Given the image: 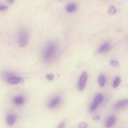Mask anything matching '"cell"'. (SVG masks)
I'll return each mask as SVG.
<instances>
[{"label": "cell", "instance_id": "cell-4", "mask_svg": "<svg viewBox=\"0 0 128 128\" xmlns=\"http://www.w3.org/2000/svg\"><path fill=\"white\" fill-rule=\"evenodd\" d=\"M116 120V117L113 115L108 116L106 118L105 122L106 127L110 128L114 126Z\"/></svg>", "mask_w": 128, "mask_h": 128}, {"label": "cell", "instance_id": "cell-23", "mask_svg": "<svg viewBox=\"0 0 128 128\" xmlns=\"http://www.w3.org/2000/svg\"><path fill=\"white\" fill-rule=\"evenodd\" d=\"M14 0H9L8 1V3L10 4H12L14 3Z\"/></svg>", "mask_w": 128, "mask_h": 128}, {"label": "cell", "instance_id": "cell-14", "mask_svg": "<svg viewBox=\"0 0 128 128\" xmlns=\"http://www.w3.org/2000/svg\"><path fill=\"white\" fill-rule=\"evenodd\" d=\"M121 82V79L119 77H117L114 80L113 86L114 88H116L120 84Z\"/></svg>", "mask_w": 128, "mask_h": 128}, {"label": "cell", "instance_id": "cell-1", "mask_svg": "<svg viewBox=\"0 0 128 128\" xmlns=\"http://www.w3.org/2000/svg\"><path fill=\"white\" fill-rule=\"evenodd\" d=\"M58 49L56 44L54 42L48 43L45 46L44 53L43 58L46 62L51 61L54 57Z\"/></svg>", "mask_w": 128, "mask_h": 128}, {"label": "cell", "instance_id": "cell-19", "mask_svg": "<svg viewBox=\"0 0 128 128\" xmlns=\"http://www.w3.org/2000/svg\"><path fill=\"white\" fill-rule=\"evenodd\" d=\"M8 8L6 6L0 4V11H4L6 10Z\"/></svg>", "mask_w": 128, "mask_h": 128}, {"label": "cell", "instance_id": "cell-20", "mask_svg": "<svg viewBox=\"0 0 128 128\" xmlns=\"http://www.w3.org/2000/svg\"><path fill=\"white\" fill-rule=\"evenodd\" d=\"M46 77L48 80H52L53 79L54 77L52 74H48L46 75Z\"/></svg>", "mask_w": 128, "mask_h": 128}, {"label": "cell", "instance_id": "cell-10", "mask_svg": "<svg viewBox=\"0 0 128 128\" xmlns=\"http://www.w3.org/2000/svg\"><path fill=\"white\" fill-rule=\"evenodd\" d=\"M77 8V6L75 4L71 3L68 4L66 5V9L68 12L71 13L75 11Z\"/></svg>", "mask_w": 128, "mask_h": 128}, {"label": "cell", "instance_id": "cell-6", "mask_svg": "<svg viewBox=\"0 0 128 128\" xmlns=\"http://www.w3.org/2000/svg\"><path fill=\"white\" fill-rule=\"evenodd\" d=\"M16 120V116L10 113L6 116V120L7 124L9 126H11L13 125Z\"/></svg>", "mask_w": 128, "mask_h": 128}, {"label": "cell", "instance_id": "cell-9", "mask_svg": "<svg viewBox=\"0 0 128 128\" xmlns=\"http://www.w3.org/2000/svg\"><path fill=\"white\" fill-rule=\"evenodd\" d=\"M13 101L16 105H20L24 103V98L22 96H17L13 98Z\"/></svg>", "mask_w": 128, "mask_h": 128}, {"label": "cell", "instance_id": "cell-5", "mask_svg": "<svg viewBox=\"0 0 128 128\" xmlns=\"http://www.w3.org/2000/svg\"><path fill=\"white\" fill-rule=\"evenodd\" d=\"M128 101L127 99H124L117 102L115 104L114 108L116 110L120 109L127 106Z\"/></svg>", "mask_w": 128, "mask_h": 128}, {"label": "cell", "instance_id": "cell-18", "mask_svg": "<svg viewBox=\"0 0 128 128\" xmlns=\"http://www.w3.org/2000/svg\"><path fill=\"white\" fill-rule=\"evenodd\" d=\"M88 126V124L85 122L80 123L78 125L79 128H86Z\"/></svg>", "mask_w": 128, "mask_h": 128}, {"label": "cell", "instance_id": "cell-22", "mask_svg": "<svg viewBox=\"0 0 128 128\" xmlns=\"http://www.w3.org/2000/svg\"><path fill=\"white\" fill-rule=\"evenodd\" d=\"M64 123L61 122L59 124L57 128H64Z\"/></svg>", "mask_w": 128, "mask_h": 128}, {"label": "cell", "instance_id": "cell-12", "mask_svg": "<svg viewBox=\"0 0 128 128\" xmlns=\"http://www.w3.org/2000/svg\"><path fill=\"white\" fill-rule=\"evenodd\" d=\"M102 95L100 93H98L95 96L93 102L98 104L103 99Z\"/></svg>", "mask_w": 128, "mask_h": 128}, {"label": "cell", "instance_id": "cell-3", "mask_svg": "<svg viewBox=\"0 0 128 128\" xmlns=\"http://www.w3.org/2000/svg\"><path fill=\"white\" fill-rule=\"evenodd\" d=\"M88 78V75L86 72H83L81 74L78 84V89L80 91L83 90L85 86Z\"/></svg>", "mask_w": 128, "mask_h": 128}, {"label": "cell", "instance_id": "cell-7", "mask_svg": "<svg viewBox=\"0 0 128 128\" xmlns=\"http://www.w3.org/2000/svg\"><path fill=\"white\" fill-rule=\"evenodd\" d=\"M22 78L13 76L8 78L6 80V81L10 84H16L21 82L22 81Z\"/></svg>", "mask_w": 128, "mask_h": 128}, {"label": "cell", "instance_id": "cell-13", "mask_svg": "<svg viewBox=\"0 0 128 128\" xmlns=\"http://www.w3.org/2000/svg\"><path fill=\"white\" fill-rule=\"evenodd\" d=\"M98 80L100 86L101 87L103 86L106 82V78L104 76L103 74L100 75L99 77Z\"/></svg>", "mask_w": 128, "mask_h": 128}, {"label": "cell", "instance_id": "cell-2", "mask_svg": "<svg viewBox=\"0 0 128 128\" xmlns=\"http://www.w3.org/2000/svg\"><path fill=\"white\" fill-rule=\"evenodd\" d=\"M18 42L19 46L22 47L26 46L28 44L29 34L27 30L25 29H21L18 35Z\"/></svg>", "mask_w": 128, "mask_h": 128}, {"label": "cell", "instance_id": "cell-8", "mask_svg": "<svg viewBox=\"0 0 128 128\" xmlns=\"http://www.w3.org/2000/svg\"><path fill=\"white\" fill-rule=\"evenodd\" d=\"M110 48V44L109 42H106L102 44L99 47L98 50L100 52H106Z\"/></svg>", "mask_w": 128, "mask_h": 128}, {"label": "cell", "instance_id": "cell-11", "mask_svg": "<svg viewBox=\"0 0 128 128\" xmlns=\"http://www.w3.org/2000/svg\"><path fill=\"white\" fill-rule=\"evenodd\" d=\"M60 100V97L58 96L56 97L49 104L48 107L51 108L55 107L58 104Z\"/></svg>", "mask_w": 128, "mask_h": 128}, {"label": "cell", "instance_id": "cell-17", "mask_svg": "<svg viewBox=\"0 0 128 128\" xmlns=\"http://www.w3.org/2000/svg\"><path fill=\"white\" fill-rule=\"evenodd\" d=\"M110 64L112 66L116 68L118 67L119 66L118 62L115 60H112L110 62Z\"/></svg>", "mask_w": 128, "mask_h": 128}, {"label": "cell", "instance_id": "cell-21", "mask_svg": "<svg viewBox=\"0 0 128 128\" xmlns=\"http://www.w3.org/2000/svg\"><path fill=\"white\" fill-rule=\"evenodd\" d=\"M100 118V116L98 115H96L93 116L92 119L93 120H99Z\"/></svg>", "mask_w": 128, "mask_h": 128}, {"label": "cell", "instance_id": "cell-15", "mask_svg": "<svg viewBox=\"0 0 128 128\" xmlns=\"http://www.w3.org/2000/svg\"><path fill=\"white\" fill-rule=\"evenodd\" d=\"M116 12V10L115 7L112 5H110L108 10V14L111 15L114 14Z\"/></svg>", "mask_w": 128, "mask_h": 128}, {"label": "cell", "instance_id": "cell-16", "mask_svg": "<svg viewBox=\"0 0 128 128\" xmlns=\"http://www.w3.org/2000/svg\"><path fill=\"white\" fill-rule=\"evenodd\" d=\"M98 104L93 102L90 105V110L91 112L94 111L97 108Z\"/></svg>", "mask_w": 128, "mask_h": 128}]
</instances>
